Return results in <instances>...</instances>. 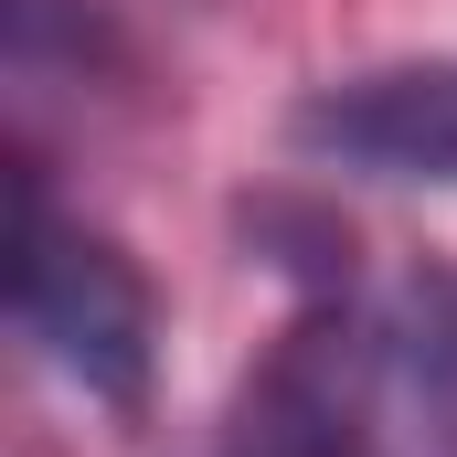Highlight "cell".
I'll return each instance as SVG.
<instances>
[{
    "mask_svg": "<svg viewBox=\"0 0 457 457\" xmlns=\"http://www.w3.org/2000/svg\"><path fill=\"white\" fill-rule=\"evenodd\" d=\"M21 224H11V309L21 330L54 351L86 394L107 404H138L149 394V277L117 255L107 234H86L75 213H54L43 170H21Z\"/></svg>",
    "mask_w": 457,
    "mask_h": 457,
    "instance_id": "1",
    "label": "cell"
},
{
    "mask_svg": "<svg viewBox=\"0 0 457 457\" xmlns=\"http://www.w3.org/2000/svg\"><path fill=\"white\" fill-rule=\"evenodd\" d=\"M298 138L372 181H457V64H372L351 86H320L298 107Z\"/></svg>",
    "mask_w": 457,
    "mask_h": 457,
    "instance_id": "2",
    "label": "cell"
},
{
    "mask_svg": "<svg viewBox=\"0 0 457 457\" xmlns=\"http://www.w3.org/2000/svg\"><path fill=\"white\" fill-rule=\"evenodd\" d=\"M383 361H394V404H404L415 457H457V266L415 277V287L394 298Z\"/></svg>",
    "mask_w": 457,
    "mask_h": 457,
    "instance_id": "3",
    "label": "cell"
}]
</instances>
